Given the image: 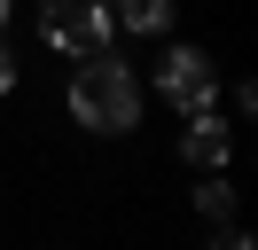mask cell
Returning a JSON list of instances; mask_svg holds the SVG:
<instances>
[{"mask_svg":"<svg viewBox=\"0 0 258 250\" xmlns=\"http://www.w3.org/2000/svg\"><path fill=\"white\" fill-rule=\"evenodd\" d=\"M71 117L86 133H133L141 125V78H133V62L110 55V47L79 55V71H71Z\"/></svg>","mask_w":258,"mask_h":250,"instance_id":"obj_1","label":"cell"},{"mask_svg":"<svg viewBox=\"0 0 258 250\" xmlns=\"http://www.w3.org/2000/svg\"><path fill=\"white\" fill-rule=\"evenodd\" d=\"M39 31H47V47H55V55H71V62L117 39L110 0H47V8H39Z\"/></svg>","mask_w":258,"mask_h":250,"instance_id":"obj_2","label":"cell"},{"mask_svg":"<svg viewBox=\"0 0 258 250\" xmlns=\"http://www.w3.org/2000/svg\"><path fill=\"white\" fill-rule=\"evenodd\" d=\"M157 94L172 109H211V94H219V71H211L204 47H172V55L157 62Z\"/></svg>","mask_w":258,"mask_h":250,"instance_id":"obj_3","label":"cell"},{"mask_svg":"<svg viewBox=\"0 0 258 250\" xmlns=\"http://www.w3.org/2000/svg\"><path fill=\"white\" fill-rule=\"evenodd\" d=\"M227 149H235V133H227L211 109H188V133H180V156L188 164H204V172H219L227 164Z\"/></svg>","mask_w":258,"mask_h":250,"instance_id":"obj_4","label":"cell"},{"mask_svg":"<svg viewBox=\"0 0 258 250\" xmlns=\"http://www.w3.org/2000/svg\"><path fill=\"white\" fill-rule=\"evenodd\" d=\"M110 24L149 39V31H172V0H110Z\"/></svg>","mask_w":258,"mask_h":250,"instance_id":"obj_5","label":"cell"},{"mask_svg":"<svg viewBox=\"0 0 258 250\" xmlns=\"http://www.w3.org/2000/svg\"><path fill=\"white\" fill-rule=\"evenodd\" d=\"M196 211H204V219H211V227H219V219H227V211H235V188H227V180H219V172H211V180H204V188H196Z\"/></svg>","mask_w":258,"mask_h":250,"instance_id":"obj_6","label":"cell"},{"mask_svg":"<svg viewBox=\"0 0 258 250\" xmlns=\"http://www.w3.org/2000/svg\"><path fill=\"white\" fill-rule=\"evenodd\" d=\"M16 86V55H8V47H0V94Z\"/></svg>","mask_w":258,"mask_h":250,"instance_id":"obj_7","label":"cell"},{"mask_svg":"<svg viewBox=\"0 0 258 250\" xmlns=\"http://www.w3.org/2000/svg\"><path fill=\"white\" fill-rule=\"evenodd\" d=\"M0 24H8V0H0Z\"/></svg>","mask_w":258,"mask_h":250,"instance_id":"obj_8","label":"cell"}]
</instances>
